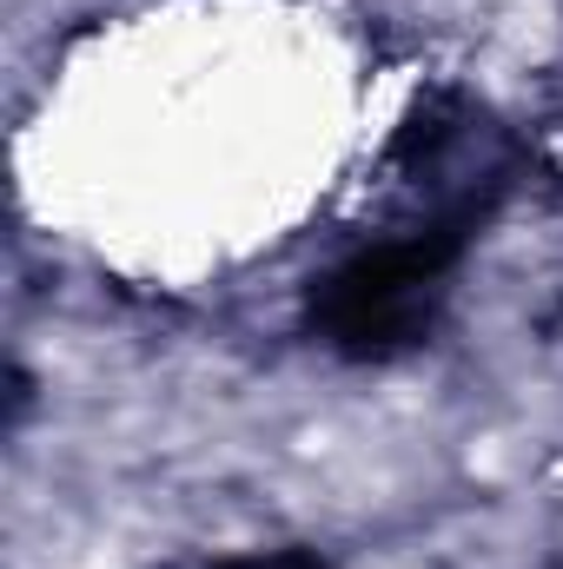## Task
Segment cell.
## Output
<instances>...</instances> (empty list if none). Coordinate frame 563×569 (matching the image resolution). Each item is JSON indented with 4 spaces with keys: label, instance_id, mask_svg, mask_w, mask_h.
I'll list each match as a JSON object with an SVG mask.
<instances>
[{
    "label": "cell",
    "instance_id": "cell-1",
    "mask_svg": "<svg viewBox=\"0 0 563 569\" xmlns=\"http://www.w3.org/2000/svg\"><path fill=\"white\" fill-rule=\"evenodd\" d=\"M471 219L477 212H451V219L424 226L418 239L352 252L338 272H325L312 284V298H305L312 331L352 365H385V358L424 345V331L437 318V284L457 266V252L471 239Z\"/></svg>",
    "mask_w": 563,
    "mask_h": 569
},
{
    "label": "cell",
    "instance_id": "cell-2",
    "mask_svg": "<svg viewBox=\"0 0 563 569\" xmlns=\"http://www.w3.org/2000/svg\"><path fill=\"white\" fill-rule=\"evenodd\" d=\"M451 120H457V107H451V100H418V107H412V120H405V133L392 140V159H398V166H405V159H431L437 146L457 133Z\"/></svg>",
    "mask_w": 563,
    "mask_h": 569
},
{
    "label": "cell",
    "instance_id": "cell-3",
    "mask_svg": "<svg viewBox=\"0 0 563 569\" xmlns=\"http://www.w3.org/2000/svg\"><path fill=\"white\" fill-rule=\"evenodd\" d=\"M206 569H325V557H312V550H259V557H226V563H206Z\"/></svg>",
    "mask_w": 563,
    "mask_h": 569
}]
</instances>
